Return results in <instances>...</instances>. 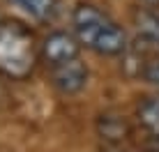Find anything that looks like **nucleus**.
<instances>
[{
    "mask_svg": "<svg viewBox=\"0 0 159 152\" xmlns=\"http://www.w3.org/2000/svg\"><path fill=\"white\" fill-rule=\"evenodd\" d=\"M16 2H19L30 16H35V19H48L51 12H53L56 0H16Z\"/></svg>",
    "mask_w": 159,
    "mask_h": 152,
    "instance_id": "0eeeda50",
    "label": "nucleus"
},
{
    "mask_svg": "<svg viewBox=\"0 0 159 152\" xmlns=\"http://www.w3.org/2000/svg\"><path fill=\"white\" fill-rule=\"evenodd\" d=\"M143 2H148V5H157L159 0H143Z\"/></svg>",
    "mask_w": 159,
    "mask_h": 152,
    "instance_id": "9d476101",
    "label": "nucleus"
},
{
    "mask_svg": "<svg viewBox=\"0 0 159 152\" xmlns=\"http://www.w3.org/2000/svg\"><path fill=\"white\" fill-rule=\"evenodd\" d=\"M37 51L32 32L16 21L0 23V74L9 78H25L35 69Z\"/></svg>",
    "mask_w": 159,
    "mask_h": 152,
    "instance_id": "f03ea898",
    "label": "nucleus"
},
{
    "mask_svg": "<svg viewBox=\"0 0 159 152\" xmlns=\"http://www.w3.org/2000/svg\"><path fill=\"white\" fill-rule=\"evenodd\" d=\"M76 39L99 56H118L127 46L125 30L92 5H79L74 12Z\"/></svg>",
    "mask_w": 159,
    "mask_h": 152,
    "instance_id": "f257e3e1",
    "label": "nucleus"
},
{
    "mask_svg": "<svg viewBox=\"0 0 159 152\" xmlns=\"http://www.w3.org/2000/svg\"><path fill=\"white\" fill-rule=\"evenodd\" d=\"M79 44L81 42L76 37L67 35V32H53L42 44V58L51 67L62 65V62L72 60V58H79Z\"/></svg>",
    "mask_w": 159,
    "mask_h": 152,
    "instance_id": "7ed1b4c3",
    "label": "nucleus"
},
{
    "mask_svg": "<svg viewBox=\"0 0 159 152\" xmlns=\"http://www.w3.org/2000/svg\"><path fill=\"white\" fill-rule=\"evenodd\" d=\"M85 83H88V67L79 58H72V60L53 67V85L62 95H74V92L83 90Z\"/></svg>",
    "mask_w": 159,
    "mask_h": 152,
    "instance_id": "20e7f679",
    "label": "nucleus"
},
{
    "mask_svg": "<svg viewBox=\"0 0 159 152\" xmlns=\"http://www.w3.org/2000/svg\"><path fill=\"white\" fill-rule=\"evenodd\" d=\"M102 134L104 136H111V138H125L127 127H125V122L118 120V118H104L102 120Z\"/></svg>",
    "mask_w": 159,
    "mask_h": 152,
    "instance_id": "6e6552de",
    "label": "nucleus"
},
{
    "mask_svg": "<svg viewBox=\"0 0 159 152\" xmlns=\"http://www.w3.org/2000/svg\"><path fill=\"white\" fill-rule=\"evenodd\" d=\"M139 115H141V122H143L148 129L159 132V97L148 99L145 104L139 108Z\"/></svg>",
    "mask_w": 159,
    "mask_h": 152,
    "instance_id": "423d86ee",
    "label": "nucleus"
},
{
    "mask_svg": "<svg viewBox=\"0 0 159 152\" xmlns=\"http://www.w3.org/2000/svg\"><path fill=\"white\" fill-rule=\"evenodd\" d=\"M139 35L143 39L152 42V44H159V16L143 12L139 16Z\"/></svg>",
    "mask_w": 159,
    "mask_h": 152,
    "instance_id": "39448f33",
    "label": "nucleus"
},
{
    "mask_svg": "<svg viewBox=\"0 0 159 152\" xmlns=\"http://www.w3.org/2000/svg\"><path fill=\"white\" fill-rule=\"evenodd\" d=\"M143 76H145V81H150V83L159 85V62L148 65V67H145V72H143Z\"/></svg>",
    "mask_w": 159,
    "mask_h": 152,
    "instance_id": "1a4fd4ad",
    "label": "nucleus"
},
{
    "mask_svg": "<svg viewBox=\"0 0 159 152\" xmlns=\"http://www.w3.org/2000/svg\"><path fill=\"white\" fill-rule=\"evenodd\" d=\"M108 152H113V150H108Z\"/></svg>",
    "mask_w": 159,
    "mask_h": 152,
    "instance_id": "9b49d317",
    "label": "nucleus"
}]
</instances>
